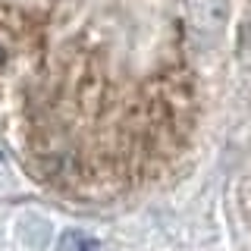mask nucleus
Segmentation results:
<instances>
[{
	"label": "nucleus",
	"instance_id": "1",
	"mask_svg": "<svg viewBox=\"0 0 251 251\" xmlns=\"http://www.w3.org/2000/svg\"><path fill=\"white\" fill-rule=\"evenodd\" d=\"M251 0H0V145L116 201L173 176L226 94Z\"/></svg>",
	"mask_w": 251,
	"mask_h": 251
}]
</instances>
